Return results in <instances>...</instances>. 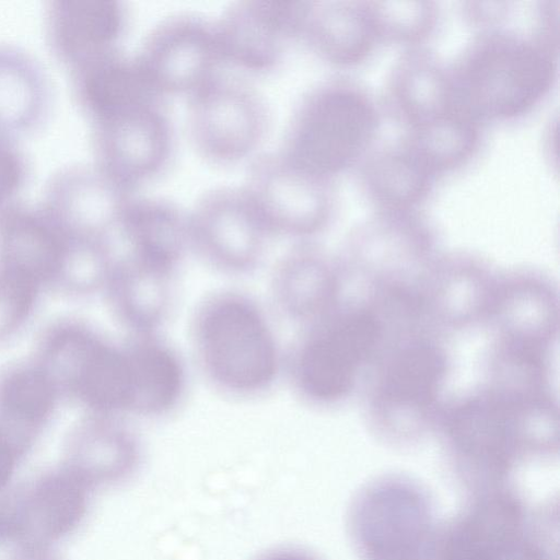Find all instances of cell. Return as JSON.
<instances>
[{"label":"cell","instance_id":"2","mask_svg":"<svg viewBox=\"0 0 560 560\" xmlns=\"http://www.w3.org/2000/svg\"><path fill=\"white\" fill-rule=\"evenodd\" d=\"M191 336L207 378L230 396L265 393L284 366L265 310L241 291L222 290L207 296L195 312Z\"/></svg>","mask_w":560,"mask_h":560},{"label":"cell","instance_id":"6","mask_svg":"<svg viewBox=\"0 0 560 560\" xmlns=\"http://www.w3.org/2000/svg\"><path fill=\"white\" fill-rule=\"evenodd\" d=\"M435 560H548L512 491L483 490L445 528Z\"/></svg>","mask_w":560,"mask_h":560},{"label":"cell","instance_id":"16","mask_svg":"<svg viewBox=\"0 0 560 560\" xmlns=\"http://www.w3.org/2000/svg\"><path fill=\"white\" fill-rule=\"evenodd\" d=\"M129 194L98 168L72 167L51 179L44 209L57 224L98 236L118 228Z\"/></svg>","mask_w":560,"mask_h":560},{"label":"cell","instance_id":"32","mask_svg":"<svg viewBox=\"0 0 560 560\" xmlns=\"http://www.w3.org/2000/svg\"><path fill=\"white\" fill-rule=\"evenodd\" d=\"M257 560H316L310 553L293 549V548H279L261 555Z\"/></svg>","mask_w":560,"mask_h":560},{"label":"cell","instance_id":"31","mask_svg":"<svg viewBox=\"0 0 560 560\" xmlns=\"http://www.w3.org/2000/svg\"><path fill=\"white\" fill-rule=\"evenodd\" d=\"M20 451L16 445L0 434V493L8 487L18 465Z\"/></svg>","mask_w":560,"mask_h":560},{"label":"cell","instance_id":"12","mask_svg":"<svg viewBox=\"0 0 560 560\" xmlns=\"http://www.w3.org/2000/svg\"><path fill=\"white\" fill-rule=\"evenodd\" d=\"M97 168L127 191L158 175L170 159L172 130L159 101L93 124Z\"/></svg>","mask_w":560,"mask_h":560},{"label":"cell","instance_id":"17","mask_svg":"<svg viewBox=\"0 0 560 560\" xmlns=\"http://www.w3.org/2000/svg\"><path fill=\"white\" fill-rule=\"evenodd\" d=\"M300 38L337 67L364 62L380 43L368 1H307Z\"/></svg>","mask_w":560,"mask_h":560},{"label":"cell","instance_id":"15","mask_svg":"<svg viewBox=\"0 0 560 560\" xmlns=\"http://www.w3.org/2000/svg\"><path fill=\"white\" fill-rule=\"evenodd\" d=\"M126 21V10L117 1H51L46 12L47 40L54 55L73 70L115 50Z\"/></svg>","mask_w":560,"mask_h":560},{"label":"cell","instance_id":"5","mask_svg":"<svg viewBox=\"0 0 560 560\" xmlns=\"http://www.w3.org/2000/svg\"><path fill=\"white\" fill-rule=\"evenodd\" d=\"M93 490L70 466L39 475L0 505V537L16 549H50L82 524Z\"/></svg>","mask_w":560,"mask_h":560},{"label":"cell","instance_id":"11","mask_svg":"<svg viewBox=\"0 0 560 560\" xmlns=\"http://www.w3.org/2000/svg\"><path fill=\"white\" fill-rule=\"evenodd\" d=\"M136 60L158 95L194 94L221 61L215 27L202 18L178 14L149 34Z\"/></svg>","mask_w":560,"mask_h":560},{"label":"cell","instance_id":"25","mask_svg":"<svg viewBox=\"0 0 560 560\" xmlns=\"http://www.w3.org/2000/svg\"><path fill=\"white\" fill-rule=\"evenodd\" d=\"M326 293L323 264L305 247L288 252L271 277V295L277 308L288 319L312 318L320 308Z\"/></svg>","mask_w":560,"mask_h":560},{"label":"cell","instance_id":"1","mask_svg":"<svg viewBox=\"0 0 560 560\" xmlns=\"http://www.w3.org/2000/svg\"><path fill=\"white\" fill-rule=\"evenodd\" d=\"M558 55L535 30L477 32L448 67L456 103L481 125L518 119L555 88Z\"/></svg>","mask_w":560,"mask_h":560},{"label":"cell","instance_id":"27","mask_svg":"<svg viewBox=\"0 0 560 560\" xmlns=\"http://www.w3.org/2000/svg\"><path fill=\"white\" fill-rule=\"evenodd\" d=\"M375 32L381 42L422 47L435 32L440 11L434 1H368Z\"/></svg>","mask_w":560,"mask_h":560},{"label":"cell","instance_id":"3","mask_svg":"<svg viewBox=\"0 0 560 560\" xmlns=\"http://www.w3.org/2000/svg\"><path fill=\"white\" fill-rule=\"evenodd\" d=\"M381 127L375 101L346 79L312 89L295 108L280 153L294 165L329 179L359 166Z\"/></svg>","mask_w":560,"mask_h":560},{"label":"cell","instance_id":"19","mask_svg":"<svg viewBox=\"0 0 560 560\" xmlns=\"http://www.w3.org/2000/svg\"><path fill=\"white\" fill-rule=\"evenodd\" d=\"M74 95L92 124L138 105L159 101L137 60L117 49L72 70Z\"/></svg>","mask_w":560,"mask_h":560},{"label":"cell","instance_id":"33","mask_svg":"<svg viewBox=\"0 0 560 560\" xmlns=\"http://www.w3.org/2000/svg\"><path fill=\"white\" fill-rule=\"evenodd\" d=\"M9 560H59L51 550L16 549V553Z\"/></svg>","mask_w":560,"mask_h":560},{"label":"cell","instance_id":"26","mask_svg":"<svg viewBox=\"0 0 560 560\" xmlns=\"http://www.w3.org/2000/svg\"><path fill=\"white\" fill-rule=\"evenodd\" d=\"M141 460V444L136 434L119 424L101 428L72 467L93 488L129 479Z\"/></svg>","mask_w":560,"mask_h":560},{"label":"cell","instance_id":"23","mask_svg":"<svg viewBox=\"0 0 560 560\" xmlns=\"http://www.w3.org/2000/svg\"><path fill=\"white\" fill-rule=\"evenodd\" d=\"M174 276L132 257L119 267L116 304L132 336L159 334L172 308Z\"/></svg>","mask_w":560,"mask_h":560},{"label":"cell","instance_id":"21","mask_svg":"<svg viewBox=\"0 0 560 560\" xmlns=\"http://www.w3.org/2000/svg\"><path fill=\"white\" fill-rule=\"evenodd\" d=\"M118 228L130 257L173 273L191 248L189 217L163 199L130 198Z\"/></svg>","mask_w":560,"mask_h":560},{"label":"cell","instance_id":"18","mask_svg":"<svg viewBox=\"0 0 560 560\" xmlns=\"http://www.w3.org/2000/svg\"><path fill=\"white\" fill-rule=\"evenodd\" d=\"M130 372L129 411L156 418L183 400L187 371L177 350L159 334L132 336L125 346Z\"/></svg>","mask_w":560,"mask_h":560},{"label":"cell","instance_id":"7","mask_svg":"<svg viewBox=\"0 0 560 560\" xmlns=\"http://www.w3.org/2000/svg\"><path fill=\"white\" fill-rule=\"evenodd\" d=\"M377 331L366 314H348L312 329L284 361L295 389L318 402L342 397L373 349Z\"/></svg>","mask_w":560,"mask_h":560},{"label":"cell","instance_id":"10","mask_svg":"<svg viewBox=\"0 0 560 560\" xmlns=\"http://www.w3.org/2000/svg\"><path fill=\"white\" fill-rule=\"evenodd\" d=\"M188 217L191 248L212 266L238 275L259 265L271 234L245 188L213 189Z\"/></svg>","mask_w":560,"mask_h":560},{"label":"cell","instance_id":"30","mask_svg":"<svg viewBox=\"0 0 560 560\" xmlns=\"http://www.w3.org/2000/svg\"><path fill=\"white\" fill-rule=\"evenodd\" d=\"M512 2H465L463 15L470 26L478 32L503 26L511 14Z\"/></svg>","mask_w":560,"mask_h":560},{"label":"cell","instance_id":"13","mask_svg":"<svg viewBox=\"0 0 560 560\" xmlns=\"http://www.w3.org/2000/svg\"><path fill=\"white\" fill-rule=\"evenodd\" d=\"M307 1H240L215 27L220 58L250 72L273 70L300 38Z\"/></svg>","mask_w":560,"mask_h":560},{"label":"cell","instance_id":"29","mask_svg":"<svg viewBox=\"0 0 560 560\" xmlns=\"http://www.w3.org/2000/svg\"><path fill=\"white\" fill-rule=\"evenodd\" d=\"M26 162L10 138L0 136V211L10 202L25 184Z\"/></svg>","mask_w":560,"mask_h":560},{"label":"cell","instance_id":"8","mask_svg":"<svg viewBox=\"0 0 560 560\" xmlns=\"http://www.w3.org/2000/svg\"><path fill=\"white\" fill-rule=\"evenodd\" d=\"M268 122L265 103L242 83L214 77L190 95L189 137L211 163L229 165L250 156Z\"/></svg>","mask_w":560,"mask_h":560},{"label":"cell","instance_id":"9","mask_svg":"<svg viewBox=\"0 0 560 560\" xmlns=\"http://www.w3.org/2000/svg\"><path fill=\"white\" fill-rule=\"evenodd\" d=\"M245 189L270 234H314L329 222L336 207L332 179L294 165L280 152L253 163Z\"/></svg>","mask_w":560,"mask_h":560},{"label":"cell","instance_id":"4","mask_svg":"<svg viewBox=\"0 0 560 560\" xmlns=\"http://www.w3.org/2000/svg\"><path fill=\"white\" fill-rule=\"evenodd\" d=\"M349 525L362 560H427L432 511L427 494L409 481L368 486L351 506Z\"/></svg>","mask_w":560,"mask_h":560},{"label":"cell","instance_id":"24","mask_svg":"<svg viewBox=\"0 0 560 560\" xmlns=\"http://www.w3.org/2000/svg\"><path fill=\"white\" fill-rule=\"evenodd\" d=\"M402 141L439 177L462 168L477 154L481 143V124L456 108L406 131Z\"/></svg>","mask_w":560,"mask_h":560},{"label":"cell","instance_id":"28","mask_svg":"<svg viewBox=\"0 0 560 560\" xmlns=\"http://www.w3.org/2000/svg\"><path fill=\"white\" fill-rule=\"evenodd\" d=\"M441 372V363L435 353L423 348L410 350L393 365L387 380L388 393L397 400L427 398Z\"/></svg>","mask_w":560,"mask_h":560},{"label":"cell","instance_id":"22","mask_svg":"<svg viewBox=\"0 0 560 560\" xmlns=\"http://www.w3.org/2000/svg\"><path fill=\"white\" fill-rule=\"evenodd\" d=\"M48 85L38 63L16 47L0 46V136L34 129L48 106Z\"/></svg>","mask_w":560,"mask_h":560},{"label":"cell","instance_id":"14","mask_svg":"<svg viewBox=\"0 0 560 560\" xmlns=\"http://www.w3.org/2000/svg\"><path fill=\"white\" fill-rule=\"evenodd\" d=\"M385 106L406 131L460 108L448 67L424 47L408 48L396 60L386 82Z\"/></svg>","mask_w":560,"mask_h":560},{"label":"cell","instance_id":"20","mask_svg":"<svg viewBox=\"0 0 560 560\" xmlns=\"http://www.w3.org/2000/svg\"><path fill=\"white\" fill-rule=\"evenodd\" d=\"M436 178L402 140L371 151L359 165L360 190L378 212H415Z\"/></svg>","mask_w":560,"mask_h":560}]
</instances>
